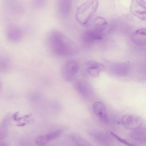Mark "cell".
I'll return each mask as SVG.
<instances>
[{
    "label": "cell",
    "instance_id": "cell-9",
    "mask_svg": "<svg viewBox=\"0 0 146 146\" xmlns=\"http://www.w3.org/2000/svg\"><path fill=\"white\" fill-rule=\"evenodd\" d=\"M61 133V131L60 130H58L39 136L35 139V143L39 146L44 145L58 137L60 135Z\"/></svg>",
    "mask_w": 146,
    "mask_h": 146
},
{
    "label": "cell",
    "instance_id": "cell-17",
    "mask_svg": "<svg viewBox=\"0 0 146 146\" xmlns=\"http://www.w3.org/2000/svg\"><path fill=\"white\" fill-rule=\"evenodd\" d=\"M111 135L118 141L123 144L127 146H136L129 143L126 140L121 138L113 132H111Z\"/></svg>",
    "mask_w": 146,
    "mask_h": 146
},
{
    "label": "cell",
    "instance_id": "cell-4",
    "mask_svg": "<svg viewBox=\"0 0 146 146\" xmlns=\"http://www.w3.org/2000/svg\"><path fill=\"white\" fill-rule=\"evenodd\" d=\"M130 8L131 12L135 17L142 20H146V2L145 1L133 0Z\"/></svg>",
    "mask_w": 146,
    "mask_h": 146
},
{
    "label": "cell",
    "instance_id": "cell-3",
    "mask_svg": "<svg viewBox=\"0 0 146 146\" xmlns=\"http://www.w3.org/2000/svg\"><path fill=\"white\" fill-rule=\"evenodd\" d=\"M79 70L78 62L75 60H70L66 62L62 69L63 78L68 81L72 80L75 77Z\"/></svg>",
    "mask_w": 146,
    "mask_h": 146
},
{
    "label": "cell",
    "instance_id": "cell-15",
    "mask_svg": "<svg viewBox=\"0 0 146 146\" xmlns=\"http://www.w3.org/2000/svg\"><path fill=\"white\" fill-rule=\"evenodd\" d=\"M86 83L82 81L77 82L76 84V88L83 96H87L89 95L90 90Z\"/></svg>",
    "mask_w": 146,
    "mask_h": 146
},
{
    "label": "cell",
    "instance_id": "cell-12",
    "mask_svg": "<svg viewBox=\"0 0 146 146\" xmlns=\"http://www.w3.org/2000/svg\"><path fill=\"white\" fill-rule=\"evenodd\" d=\"M56 9L58 15L64 17L68 14L70 7L69 1L67 0H59L56 4Z\"/></svg>",
    "mask_w": 146,
    "mask_h": 146
},
{
    "label": "cell",
    "instance_id": "cell-16",
    "mask_svg": "<svg viewBox=\"0 0 146 146\" xmlns=\"http://www.w3.org/2000/svg\"><path fill=\"white\" fill-rule=\"evenodd\" d=\"M72 138L77 146H92L85 139L79 135L74 134Z\"/></svg>",
    "mask_w": 146,
    "mask_h": 146
},
{
    "label": "cell",
    "instance_id": "cell-8",
    "mask_svg": "<svg viewBox=\"0 0 146 146\" xmlns=\"http://www.w3.org/2000/svg\"><path fill=\"white\" fill-rule=\"evenodd\" d=\"M93 110L96 115L103 122L107 123L108 121L106 108L102 102H97L93 105Z\"/></svg>",
    "mask_w": 146,
    "mask_h": 146
},
{
    "label": "cell",
    "instance_id": "cell-7",
    "mask_svg": "<svg viewBox=\"0 0 146 146\" xmlns=\"http://www.w3.org/2000/svg\"><path fill=\"white\" fill-rule=\"evenodd\" d=\"M86 66L88 73L90 76L94 78L98 77L100 72L105 68L104 66L102 64L94 60L88 61Z\"/></svg>",
    "mask_w": 146,
    "mask_h": 146
},
{
    "label": "cell",
    "instance_id": "cell-19",
    "mask_svg": "<svg viewBox=\"0 0 146 146\" xmlns=\"http://www.w3.org/2000/svg\"><path fill=\"white\" fill-rule=\"evenodd\" d=\"M0 146H7V145L5 143H1Z\"/></svg>",
    "mask_w": 146,
    "mask_h": 146
},
{
    "label": "cell",
    "instance_id": "cell-13",
    "mask_svg": "<svg viewBox=\"0 0 146 146\" xmlns=\"http://www.w3.org/2000/svg\"><path fill=\"white\" fill-rule=\"evenodd\" d=\"M108 25L106 20L103 17L98 16L95 19L92 30L100 33L105 30Z\"/></svg>",
    "mask_w": 146,
    "mask_h": 146
},
{
    "label": "cell",
    "instance_id": "cell-14",
    "mask_svg": "<svg viewBox=\"0 0 146 146\" xmlns=\"http://www.w3.org/2000/svg\"><path fill=\"white\" fill-rule=\"evenodd\" d=\"M7 8L11 13L15 15L20 14L23 11L22 5L15 1H8L6 3Z\"/></svg>",
    "mask_w": 146,
    "mask_h": 146
},
{
    "label": "cell",
    "instance_id": "cell-18",
    "mask_svg": "<svg viewBox=\"0 0 146 146\" xmlns=\"http://www.w3.org/2000/svg\"><path fill=\"white\" fill-rule=\"evenodd\" d=\"M33 5L37 8H41L44 6L46 4L45 1L43 0L35 1L33 2Z\"/></svg>",
    "mask_w": 146,
    "mask_h": 146
},
{
    "label": "cell",
    "instance_id": "cell-2",
    "mask_svg": "<svg viewBox=\"0 0 146 146\" xmlns=\"http://www.w3.org/2000/svg\"><path fill=\"white\" fill-rule=\"evenodd\" d=\"M99 3L96 0H88L81 4L77 9L76 17L82 25H86L97 11Z\"/></svg>",
    "mask_w": 146,
    "mask_h": 146
},
{
    "label": "cell",
    "instance_id": "cell-1",
    "mask_svg": "<svg viewBox=\"0 0 146 146\" xmlns=\"http://www.w3.org/2000/svg\"><path fill=\"white\" fill-rule=\"evenodd\" d=\"M47 42L50 50L58 56H69L74 54L77 50L74 43L62 32L56 29H53L49 32Z\"/></svg>",
    "mask_w": 146,
    "mask_h": 146
},
{
    "label": "cell",
    "instance_id": "cell-10",
    "mask_svg": "<svg viewBox=\"0 0 146 146\" xmlns=\"http://www.w3.org/2000/svg\"><path fill=\"white\" fill-rule=\"evenodd\" d=\"M131 39L133 42L137 45H146V28H141L135 31L132 34Z\"/></svg>",
    "mask_w": 146,
    "mask_h": 146
},
{
    "label": "cell",
    "instance_id": "cell-6",
    "mask_svg": "<svg viewBox=\"0 0 146 146\" xmlns=\"http://www.w3.org/2000/svg\"><path fill=\"white\" fill-rule=\"evenodd\" d=\"M142 121L141 118L137 115L125 114L122 116L121 121L124 126L129 128H136L140 125Z\"/></svg>",
    "mask_w": 146,
    "mask_h": 146
},
{
    "label": "cell",
    "instance_id": "cell-5",
    "mask_svg": "<svg viewBox=\"0 0 146 146\" xmlns=\"http://www.w3.org/2000/svg\"><path fill=\"white\" fill-rule=\"evenodd\" d=\"M7 39L12 43H17L22 39L23 34L21 29L17 26L11 25L9 26L5 31Z\"/></svg>",
    "mask_w": 146,
    "mask_h": 146
},
{
    "label": "cell",
    "instance_id": "cell-11",
    "mask_svg": "<svg viewBox=\"0 0 146 146\" xmlns=\"http://www.w3.org/2000/svg\"><path fill=\"white\" fill-rule=\"evenodd\" d=\"M82 37L83 41L87 43H91L100 41L102 39L100 33L92 30H88L84 32Z\"/></svg>",
    "mask_w": 146,
    "mask_h": 146
}]
</instances>
